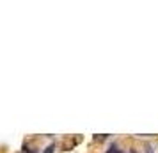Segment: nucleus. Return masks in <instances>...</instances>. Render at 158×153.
<instances>
[{
    "instance_id": "nucleus-2",
    "label": "nucleus",
    "mask_w": 158,
    "mask_h": 153,
    "mask_svg": "<svg viewBox=\"0 0 158 153\" xmlns=\"http://www.w3.org/2000/svg\"><path fill=\"white\" fill-rule=\"evenodd\" d=\"M53 150H55V144H50V146L44 150V153H53Z\"/></svg>"
},
{
    "instance_id": "nucleus-3",
    "label": "nucleus",
    "mask_w": 158,
    "mask_h": 153,
    "mask_svg": "<svg viewBox=\"0 0 158 153\" xmlns=\"http://www.w3.org/2000/svg\"><path fill=\"white\" fill-rule=\"evenodd\" d=\"M146 153H153V148H151V144H146Z\"/></svg>"
},
{
    "instance_id": "nucleus-1",
    "label": "nucleus",
    "mask_w": 158,
    "mask_h": 153,
    "mask_svg": "<svg viewBox=\"0 0 158 153\" xmlns=\"http://www.w3.org/2000/svg\"><path fill=\"white\" fill-rule=\"evenodd\" d=\"M107 153H119V152H117V146H116V144H112V146L108 148V152H107Z\"/></svg>"
},
{
    "instance_id": "nucleus-4",
    "label": "nucleus",
    "mask_w": 158,
    "mask_h": 153,
    "mask_svg": "<svg viewBox=\"0 0 158 153\" xmlns=\"http://www.w3.org/2000/svg\"><path fill=\"white\" fill-rule=\"evenodd\" d=\"M130 153H137V152H135V150H130Z\"/></svg>"
}]
</instances>
